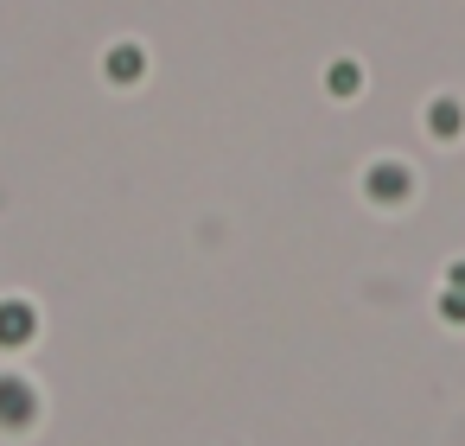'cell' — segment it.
<instances>
[{"label": "cell", "instance_id": "1", "mask_svg": "<svg viewBox=\"0 0 465 446\" xmlns=\"http://www.w3.org/2000/svg\"><path fill=\"white\" fill-rule=\"evenodd\" d=\"M33 332H39L33 300H0V351H20V344H33Z\"/></svg>", "mask_w": 465, "mask_h": 446}, {"label": "cell", "instance_id": "2", "mask_svg": "<svg viewBox=\"0 0 465 446\" xmlns=\"http://www.w3.org/2000/svg\"><path fill=\"white\" fill-rule=\"evenodd\" d=\"M33 414H39L33 382H20V376H0V427H33Z\"/></svg>", "mask_w": 465, "mask_h": 446}, {"label": "cell", "instance_id": "3", "mask_svg": "<svg viewBox=\"0 0 465 446\" xmlns=\"http://www.w3.org/2000/svg\"><path fill=\"white\" fill-rule=\"evenodd\" d=\"M370 198H382V204H401L408 198V166H395V160H382V166H370Z\"/></svg>", "mask_w": 465, "mask_h": 446}, {"label": "cell", "instance_id": "4", "mask_svg": "<svg viewBox=\"0 0 465 446\" xmlns=\"http://www.w3.org/2000/svg\"><path fill=\"white\" fill-rule=\"evenodd\" d=\"M103 71H109V77H115V84H134V77H141V71H147V58H141V45H115V52H109V64H103Z\"/></svg>", "mask_w": 465, "mask_h": 446}, {"label": "cell", "instance_id": "5", "mask_svg": "<svg viewBox=\"0 0 465 446\" xmlns=\"http://www.w3.org/2000/svg\"><path fill=\"white\" fill-rule=\"evenodd\" d=\"M459 122H465V115H459V103H433V115H427V128H433V134H459Z\"/></svg>", "mask_w": 465, "mask_h": 446}, {"label": "cell", "instance_id": "6", "mask_svg": "<svg viewBox=\"0 0 465 446\" xmlns=\"http://www.w3.org/2000/svg\"><path fill=\"white\" fill-rule=\"evenodd\" d=\"M325 84H331L338 96H351V90H357V64H331V71H325Z\"/></svg>", "mask_w": 465, "mask_h": 446}, {"label": "cell", "instance_id": "7", "mask_svg": "<svg viewBox=\"0 0 465 446\" xmlns=\"http://www.w3.org/2000/svg\"><path fill=\"white\" fill-rule=\"evenodd\" d=\"M440 312H446L452 325H465V293H452V287H446V300H440Z\"/></svg>", "mask_w": 465, "mask_h": 446}, {"label": "cell", "instance_id": "8", "mask_svg": "<svg viewBox=\"0 0 465 446\" xmlns=\"http://www.w3.org/2000/svg\"><path fill=\"white\" fill-rule=\"evenodd\" d=\"M446 281H452V293H465V262H452V274H446Z\"/></svg>", "mask_w": 465, "mask_h": 446}]
</instances>
